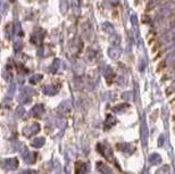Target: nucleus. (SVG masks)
Here are the masks:
<instances>
[{
	"mask_svg": "<svg viewBox=\"0 0 175 174\" xmlns=\"http://www.w3.org/2000/svg\"><path fill=\"white\" fill-rule=\"evenodd\" d=\"M162 67H164V69H165V63H164V62H162V63H160V65L158 66V67H157V71H158V72H160V71H162Z\"/></svg>",
	"mask_w": 175,
	"mask_h": 174,
	"instance_id": "obj_1",
	"label": "nucleus"
}]
</instances>
